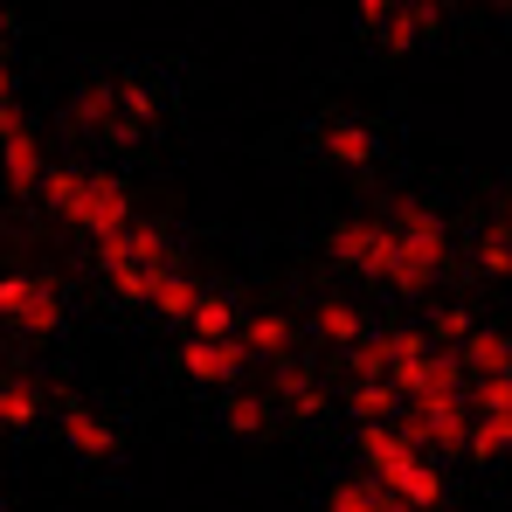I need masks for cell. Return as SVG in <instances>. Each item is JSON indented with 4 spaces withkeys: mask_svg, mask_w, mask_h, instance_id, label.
<instances>
[{
    "mask_svg": "<svg viewBox=\"0 0 512 512\" xmlns=\"http://www.w3.org/2000/svg\"><path fill=\"white\" fill-rule=\"evenodd\" d=\"M229 429H236V436L263 429V402H256V395H236V402H229Z\"/></svg>",
    "mask_w": 512,
    "mask_h": 512,
    "instance_id": "83f0119b",
    "label": "cell"
},
{
    "mask_svg": "<svg viewBox=\"0 0 512 512\" xmlns=\"http://www.w3.org/2000/svg\"><path fill=\"white\" fill-rule=\"evenodd\" d=\"M70 125H77V132H118V84L90 77V84L70 97Z\"/></svg>",
    "mask_w": 512,
    "mask_h": 512,
    "instance_id": "30bf717a",
    "label": "cell"
},
{
    "mask_svg": "<svg viewBox=\"0 0 512 512\" xmlns=\"http://www.w3.org/2000/svg\"><path fill=\"white\" fill-rule=\"evenodd\" d=\"M35 409H42V395H35V388H21V381H7V388H0V423H35Z\"/></svg>",
    "mask_w": 512,
    "mask_h": 512,
    "instance_id": "d4e9b609",
    "label": "cell"
},
{
    "mask_svg": "<svg viewBox=\"0 0 512 512\" xmlns=\"http://www.w3.org/2000/svg\"><path fill=\"white\" fill-rule=\"evenodd\" d=\"M457 353H464L471 388H478V381H506V374H512V340H506V333H471Z\"/></svg>",
    "mask_w": 512,
    "mask_h": 512,
    "instance_id": "8fae6325",
    "label": "cell"
},
{
    "mask_svg": "<svg viewBox=\"0 0 512 512\" xmlns=\"http://www.w3.org/2000/svg\"><path fill=\"white\" fill-rule=\"evenodd\" d=\"M312 326H319V340L346 346V353H353V346L367 340V319H360V312H353V305H346V298H326V305H319V319H312Z\"/></svg>",
    "mask_w": 512,
    "mask_h": 512,
    "instance_id": "e0dca14e",
    "label": "cell"
},
{
    "mask_svg": "<svg viewBox=\"0 0 512 512\" xmlns=\"http://www.w3.org/2000/svg\"><path fill=\"white\" fill-rule=\"evenodd\" d=\"M14 111V77H7V63H0V118Z\"/></svg>",
    "mask_w": 512,
    "mask_h": 512,
    "instance_id": "f546056e",
    "label": "cell"
},
{
    "mask_svg": "<svg viewBox=\"0 0 512 512\" xmlns=\"http://www.w3.org/2000/svg\"><path fill=\"white\" fill-rule=\"evenodd\" d=\"M0 319L14 333H28V340H49L63 326V298L42 277H0Z\"/></svg>",
    "mask_w": 512,
    "mask_h": 512,
    "instance_id": "8992f818",
    "label": "cell"
},
{
    "mask_svg": "<svg viewBox=\"0 0 512 512\" xmlns=\"http://www.w3.org/2000/svg\"><path fill=\"white\" fill-rule=\"evenodd\" d=\"M499 450H512V409L471 416V457H499Z\"/></svg>",
    "mask_w": 512,
    "mask_h": 512,
    "instance_id": "603a6c76",
    "label": "cell"
},
{
    "mask_svg": "<svg viewBox=\"0 0 512 512\" xmlns=\"http://www.w3.org/2000/svg\"><path fill=\"white\" fill-rule=\"evenodd\" d=\"M402 436H409L416 450H471V402H464V395L402 402Z\"/></svg>",
    "mask_w": 512,
    "mask_h": 512,
    "instance_id": "277c9868",
    "label": "cell"
},
{
    "mask_svg": "<svg viewBox=\"0 0 512 512\" xmlns=\"http://www.w3.org/2000/svg\"><path fill=\"white\" fill-rule=\"evenodd\" d=\"M492 409H512V374L506 381H478V388H471V416H492Z\"/></svg>",
    "mask_w": 512,
    "mask_h": 512,
    "instance_id": "4316f807",
    "label": "cell"
},
{
    "mask_svg": "<svg viewBox=\"0 0 512 512\" xmlns=\"http://www.w3.org/2000/svg\"><path fill=\"white\" fill-rule=\"evenodd\" d=\"M346 402H353L360 429H367V423H395V416H402V395H395V381H353V388H346Z\"/></svg>",
    "mask_w": 512,
    "mask_h": 512,
    "instance_id": "2e32d148",
    "label": "cell"
},
{
    "mask_svg": "<svg viewBox=\"0 0 512 512\" xmlns=\"http://www.w3.org/2000/svg\"><path fill=\"white\" fill-rule=\"evenodd\" d=\"M0 173H7V187L14 194H35L42 180H49V160H42V139H35V125L21 118V104L0 118Z\"/></svg>",
    "mask_w": 512,
    "mask_h": 512,
    "instance_id": "52a82bcc",
    "label": "cell"
},
{
    "mask_svg": "<svg viewBox=\"0 0 512 512\" xmlns=\"http://www.w3.org/2000/svg\"><path fill=\"white\" fill-rule=\"evenodd\" d=\"M333 256H340L346 270L374 277V284H402V250H395L388 222H340L333 229Z\"/></svg>",
    "mask_w": 512,
    "mask_h": 512,
    "instance_id": "5b68a950",
    "label": "cell"
},
{
    "mask_svg": "<svg viewBox=\"0 0 512 512\" xmlns=\"http://www.w3.org/2000/svg\"><path fill=\"white\" fill-rule=\"evenodd\" d=\"M153 125V90L146 84H118V132L111 139H139Z\"/></svg>",
    "mask_w": 512,
    "mask_h": 512,
    "instance_id": "7402d4cb",
    "label": "cell"
},
{
    "mask_svg": "<svg viewBox=\"0 0 512 512\" xmlns=\"http://www.w3.org/2000/svg\"><path fill=\"white\" fill-rule=\"evenodd\" d=\"M49 208L70 222V229H84L90 243H111V236H125L132 229V194L111 180V173H56L49 167Z\"/></svg>",
    "mask_w": 512,
    "mask_h": 512,
    "instance_id": "6da1fadb",
    "label": "cell"
},
{
    "mask_svg": "<svg viewBox=\"0 0 512 512\" xmlns=\"http://www.w3.org/2000/svg\"><path fill=\"white\" fill-rule=\"evenodd\" d=\"M97 263H132V270H146V277H167L173 270V243L160 222H132L125 236H111V243H90Z\"/></svg>",
    "mask_w": 512,
    "mask_h": 512,
    "instance_id": "ba28073f",
    "label": "cell"
},
{
    "mask_svg": "<svg viewBox=\"0 0 512 512\" xmlns=\"http://www.w3.org/2000/svg\"><path fill=\"white\" fill-rule=\"evenodd\" d=\"M353 381H395V333H367L353 346Z\"/></svg>",
    "mask_w": 512,
    "mask_h": 512,
    "instance_id": "d6986e66",
    "label": "cell"
},
{
    "mask_svg": "<svg viewBox=\"0 0 512 512\" xmlns=\"http://www.w3.org/2000/svg\"><path fill=\"white\" fill-rule=\"evenodd\" d=\"M270 395H284L298 416H319V409H326V388H319L312 367H277V388H270Z\"/></svg>",
    "mask_w": 512,
    "mask_h": 512,
    "instance_id": "ac0fdd59",
    "label": "cell"
},
{
    "mask_svg": "<svg viewBox=\"0 0 512 512\" xmlns=\"http://www.w3.org/2000/svg\"><path fill=\"white\" fill-rule=\"evenodd\" d=\"M506 229H512V194H506Z\"/></svg>",
    "mask_w": 512,
    "mask_h": 512,
    "instance_id": "4dcf8cb0",
    "label": "cell"
},
{
    "mask_svg": "<svg viewBox=\"0 0 512 512\" xmlns=\"http://www.w3.org/2000/svg\"><path fill=\"white\" fill-rule=\"evenodd\" d=\"M326 512H416V506H402V499H395V492H381L374 478H346V485H333Z\"/></svg>",
    "mask_w": 512,
    "mask_h": 512,
    "instance_id": "5bb4252c",
    "label": "cell"
},
{
    "mask_svg": "<svg viewBox=\"0 0 512 512\" xmlns=\"http://www.w3.org/2000/svg\"><path fill=\"white\" fill-rule=\"evenodd\" d=\"M478 270H485V277H506L512 270V229L506 222H492V229L478 236Z\"/></svg>",
    "mask_w": 512,
    "mask_h": 512,
    "instance_id": "cb8c5ba5",
    "label": "cell"
},
{
    "mask_svg": "<svg viewBox=\"0 0 512 512\" xmlns=\"http://www.w3.org/2000/svg\"><path fill=\"white\" fill-rule=\"evenodd\" d=\"M194 340H236L243 326H236V305L229 298H215V291H201V305H194Z\"/></svg>",
    "mask_w": 512,
    "mask_h": 512,
    "instance_id": "ffe728a7",
    "label": "cell"
},
{
    "mask_svg": "<svg viewBox=\"0 0 512 512\" xmlns=\"http://www.w3.org/2000/svg\"><path fill=\"white\" fill-rule=\"evenodd\" d=\"M360 457H367V471H374V485L381 492H395L402 506H436L443 499V478H436V464H429L423 450L402 436L395 423H367L360 429Z\"/></svg>",
    "mask_w": 512,
    "mask_h": 512,
    "instance_id": "7a4b0ae2",
    "label": "cell"
},
{
    "mask_svg": "<svg viewBox=\"0 0 512 512\" xmlns=\"http://www.w3.org/2000/svg\"><path fill=\"white\" fill-rule=\"evenodd\" d=\"M153 305H160L167 319H194V305H201V284H194L187 270H167V277L153 284Z\"/></svg>",
    "mask_w": 512,
    "mask_h": 512,
    "instance_id": "44dd1931",
    "label": "cell"
},
{
    "mask_svg": "<svg viewBox=\"0 0 512 512\" xmlns=\"http://www.w3.org/2000/svg\"><path fill=\"white\" fill-rule=\"evenodd\" d=\"M388 14H395V0H360V28H367V35H381Z\"/></svg>",
    "mask_w": 512,
    "mask_h": 512,
    "instance_id": "f1b7e54d",
    "label": "cell"
},
{
    "mask_svg": "<svg viewBox=\"0 0 512 512\" xmlns=\"http://www.w3.org/2000/svg\"><path fill=\"white\" fill-rule=\"evenodd\" d=\"M236 340H243L250 360H284V353H291V319H284V312H263V319H250Z\"/></svg>",
    "mask_w": 512,
    "mask_h": 512,
    "instance_id": "9a60e30c",
    "label": "cell"
},
{
    "mask_svg": "<svg viewBox=\"0 0 512 512\" xmlns=\"http://www.w3.org/2000/svg\"><path fill=\"white\" fill-rule=\"evenodd\" d=\"M63 443H70L77 457H90V464H104V457L118 450V436H111V423H104V416H90L84 402H77V409L63 416Z\"/></svg>",
    "mask_w": 512,
    "mask_h": 512,
    "instance_id": "7c38bea8",
    "label": "cell"
},
{
    "mask_svg": "<svg viewBox=\"0 0 512 512\" xmlns=\"http://www.w3.org/2000/svg\"><path fill=\"white\" fill-rule=\"evenodd\" d=\"M471 333H478V326H471V312H464V305H450V312H436V333H429V346L443 340L450 353H457V346L471 340Z\"/></svg>",
    "mask_w": 512,
    "mask_h": 512,
    "instance_id": "484cf974",
    "label": "cell"
},
{
    "mask_svg": "<svg viewBox=\"0 0 512 512\" xmlns=\"http://www.w3.org/2000/svg\"><path fill=\"white\" fill-rule=\"evenodd\" d=\"M326 160H340V167H367V160H381V139H374L360 118H333V125H326Z\"/></svg>",
    "mask_w": 512,
    "mask_h": 512,
    "instance_id": "4fadbf2b",
    "label": "cell"
},
{
    "mask_svg": "<svg viewBox=\"0 0 512 512\" xmlns=\"http://www.w3.org/2000/svg\"><path fill=\"white\" fill-rule=\"evenodd\" d=\"M180 360H187V374H194L201 388H229V381L243 374L250 353H243V340H187Z\"/></svg>",
    "mask_w": 512,
    "mask_h": 512,
    "instance_id": "9c48e42d",
    "label": "cell"
},
{
    "mask_svg": "<svg viewBox=\"0 0 512 512\" xmlns=\"http://www.w3.org/2000/svg\"><path fill=\"white\" fill-rule=\"evenodd\" d=\"M388 229H395V250H402V284H395V291H423L429 277L443 270V256H450V229H443V215L423 208V201H395Z\"/></svg>",
    "mask_w": 512,
    "mask_h": 512,
    "instance_id": "3957f363",
    "label": "cell"
}]
</instances>
